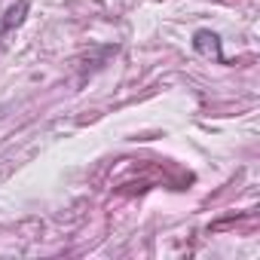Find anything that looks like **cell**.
<instances>
[{
  "instance_id": "6da1fadb",
  "label": "cell",
  "mask_w": 260,
  "mask_h": 260,
  "mask_svg": "<svg viewBox=\"0 0 260 260\" xmlns=\"http://www.w3.org/2000/svg\"><path fill=\"white\" fill-rule=\"evenodd\" d=\"M193 43H196V49H199L205 58H217V61L223 58V55H220V37H217V34H211V31H196V40H193Z\"/></svg>"
},
{
  "instance_id": "7a4b0ae2",
  "label": "cell",
  "mask_w": 260,
  "mask_h": 260,
  "mask_svg": "<svg viewBox=\"0 0 260 260\" xmlns=\"http://www.w3.org/2000/svg\"><path fill=\"white\" fill-rule=\"evenodd\" d=\"M25 13H28V4H25V0H22V4H19V7H13V10H10V13H7V16H10V19H7V22H4V28H0V34H7V31H10V28H13V25H19V22H22V19H25Z\"/></svg>"
}]
</instances>
